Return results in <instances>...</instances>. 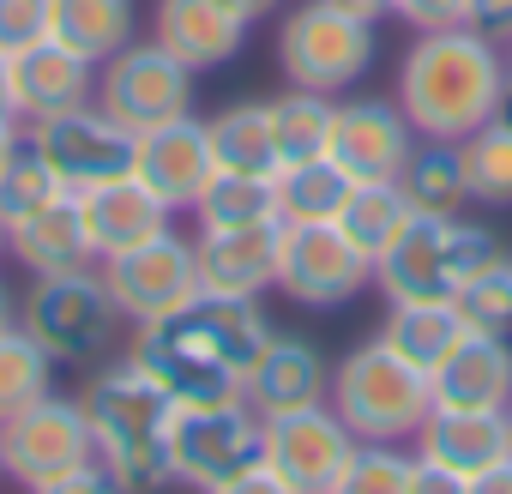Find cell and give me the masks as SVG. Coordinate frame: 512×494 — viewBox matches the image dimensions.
I'll list each match as a JSON object with an SVG mask.
<instances>
[{
  "mask_svg": "<svg viewBox=\"0 0 512 494\" xmlns=\"http://www.w3.org/2000/svg\"><path fill=\"white\" fill-rule=\"evenodd\" d=\"M266 338H272V320H266L260 302L199 290L175 314H157V320L133 326L127 356L175 404H217V398H241L247 368L266 350Z\"/></svg>",
  "mask_w": 512,
  "mask_h": 494,
  "instance_id": "1",
  "label": "cell"
},
{
  "mask_svg": "<svg viewBox=\"0 0 512 494\" xmlns=\"http://www.w3.org/2000/svg\"><path fill=\"white\" fill-rule=\"evenodd\" d=\"M512 97L506 49L476 37L470 25L452 31H416L404 67H398V109L416 127V139L458 145L482 121H494Z\"/></svg>",
  "mask_w": 512,
  "mask_h": 494,
  "instance_id": "2",
  "label": "cell"
},
{
  "mask_svg": "<svg viewBox=\"0 0 512 494\" xmlns=\"http://www.w3.org/2000/svg\"><path fill=\"white\" fill-rule=\"evenodd\" d=\"M79 404L91 416L103 470L127 494H163L175 482V470H169V416H175V398L133 356L103 362L79 386Z\"/></svg>",
  "mask_w": 512,
  "mask_h": 494,
  "instance_id": "3",
  "label": "cell"
},
{
  "mask_svg": "<svg viewBox=\"0 0 512 494\" xmlns=\"http://www.w3.org/2000/svg\"><path fill=\"white\" fill-rule=\"evenodd\" d=\"M506 260L488 223L470 217H410L404 235L374 260V290L386 302H452L476 272Z\"/></svg>",
  "mask_w": 512,
  "mask_h": 494,
  "instance_id": "4",
  "label": "cell"
},
{
  "mask_svg": "<svg viewBox=\"0 0 512 494\" xmlns=\"http://www.w3.org/2000/svg\"><path fill=\"white\" fill-rule=\"evenodd\" d=\"M326 404L350 422L356 440H392V446H410L422 416L434 410L428 398V374L410 368L392 344L380 338H362L338 368H332V392Z\"/></svg>",
  "mask_w": 512,
  "mask_h": 494,
  "instance_id": "5",
  "label": "cell"
},
{
  "mask_svg": "<svg viewBox=\"0 0 512 494\" xmlns=\"http://www.w3.org/2000/svg\"><path fill=\"white\" fill-rule=\"evenodd\" d=\"M19 326L55 356V362H97L115 350L127 314L115 308L109 284L97 266H73V272H43L31 278L25 302H19Z\"/></svg>",
  "mask_w": 512,
  "mask_h": 494,
  "instance_id": "6",
  "label": "cell"
},
{
  "mask_svg": "<svg viewBox=\"0 0 512 494\" xmlns=\"http://www.w3.org/2000/svg\"><path fill=\"white\" fill-rule=\"evenodd\" d=\"M374 25L332 7V0H302L278 25V67L290 85L302 91H326L344 97L368 67H374Z\"/></svg>",
  "mask_w": 512,
  "mask_h": 494,
  "instance_id": "7",
  "label": "cell"
},
{
  "mask_svg": "<svg viewBox=\"0 0 512 494\" xmlns=\"http://www.w3.org/2000/svg\"><path fill=\"white\" fill-rule=\"evenodd\" d=\"M260 452H266V416L247 398L175 404V416H169V470L193 494H205L223 476L247 470Z\"/></svg>",
  "mask_w": 512,
  "mask_h": 494,
  "instance_id": "8",
  "label": "cell"
},
{
  "mask_svg": "<svg viewBox=\"0 0 512 494\" xmlns=\"http://www.w3.org/2000/svg\"><path fill=\"white\" fill-rule=\"evenodd\" d=\"M0 458H7V476L25 494L97 464V434H91L85 404L61 398V392H43L37 404H25L19 416L0 422Z\"/></svg>",
  "mask_w": 512,
  "mask_h": 494,
  "instance_id": "9",
  "label": "cell"
},
{
  "mask_svg": "<svg viewBox=\"0 0 512 494\" xmlns=\"http://www.w3.org/2000/svg\"><path fill=\"white\" fill-rule=\"evenodd\" d=\"M97 272H103L115 308H121L133 326H145V320L175 314L181 302L199 296V247H193V235H181V229L169 223V229H157L151 241L127 247V254L97 260Z\"/></svg>",
  "mask_w": 512,
  "mask_h": 494,
  "instance_id": "10",
  "label": "cell"
},
{
  "mask_svg": "<svg viewBox=\"0 0 512 494\" xmlns=\"http://www.w3.org/2000/svg\"><path fill=\"white\" fill-rule=\"evenodd\" d=\"M374 284V260L338 223H284L278 290L302 308H350Z\"/></svg>",
  "mask_w": 512,
  "mask_h": 494,
  "instance_id": "11",
  "label": "cell"
},
{
  "mask_svg": "<svg viewBox=\"0 0 512 494\" xmlns=\"http://www.w3.org/2000/svg\"><path fill=\"white\" fill-rule=\"evenodd\" d=\"M25 139L49 157V169L61 175L67 193H85V187L133 175V127H121L97 97L67 109V115H49V121L25 127Z\"/></svg>",
  "mask_w": 512,
  "mask_h": 494,
  "instance_id": "12",
  "label": "cell"
},
{
  "mask_svg": "<svg viewBox=\"0 0 512 494\" xmlns=\"http://www.w3.org/2000/svg\"><path fill=\"white\" fill-rule=\"evenodd\" d=\"M97 103H103L121 127L145 133V127L175 121V115L193 109V67L175 61L163 43H139V37H133L115 61L97 67Z\"/></svg>",
  "mask_w": 512,
  "mask_h": 494,
  "instance_id": "13",
  "label": "cell"
},
{
  "mask_svg": "<svg viewBox=\"0 0 512 494\" xmlns=\"http://www.w3.org/2000/svg\"><path fill=\"white\" fill-rule=\"evenodd\" d=\"M350 452H356V434H350V422L332 404H302V410L266 416V452L260 458L296 494H332V482L344 476Z\"/></svg>",
  "mask_w": 512,
  "mask_h": 494,
  "instance_id": "14",
  "label": "cell"
},
{
  "mask_svg": "<svg viewBox=\"0 0 512 494\" xmlns=\"http://www.w3.org/2000/svg\"><path fill=\"white\" fill-rule=\"evenodd\" d=\"M133 175L169 205V211H193V199L205 193V181L217 175V151H211V127L187 109L175 121H157L145 133H133Z\"/></svg>",
  "mask_w": 512,
  "mask_h": 494,
  "instance_id": "15",
  "label": "cell"
},
{
  "mask_svg": "<svg viewBox=\"0 0 512 494\" xmlns=\"http://www.w3.org/2000/svg\"><path fill=\"white\" fill-rule=\"evenodd\" d=\"M416 151V127L404 121L398 97H344L332 121V163L350 181H398Z\"/></svg>",
  "mask_w": 512,
  "mask_h": 494,
  "instance_id": "16",
  "label": "cell"
},
{
  "mask_svg": "<svg viewBox=\"0 0 512 494\" xmlns=\"http://www.w3.org/2000/svg\"><path fill=\"white\" fill-rule=\"evenodd\" d=\"M278 241H284V223L199 229L193 235V247H199V290L260 302L266 290H278Z\"/></svg>",
  "mask_w": 512,
  "mask_h": 494,
  "instance_id": "17",
  "label": "cell"
},
{
  "mask_svg": "<svg viewBox=\"0 0 512 494\" xmlns=\"http://www.w3.org/2000/svg\"><path fill=\"white\" fill-rule=\"evenodd\" d=\"M428 398L446 410H506L512 404V338L464 326L458 344L434 362Z\"/></svg>",
  "mask_w": 512,
  "mask_h": 494,
  "instance_id": "18",
  "label": "cell"
},
{
  "mask_svg": "<svg viewBox=\"0 0 512 494\" xmlns=\"http://www.w3.org/2000/svg\"><path fill=\"white\" fill-rule=\"evenodd\" d=\"M326 392H332V368L296 332H272L266 350L253 356V368H247V386H241V398L260 410V416H284V410H302V404H326Z\"/></svg>",
  "mask_w": 512,
  "mask_h": 494,
  "instance_id": "19",
  "label": "cell"
},
{
  "mask_svg": "<svg viewBox=\"0 0 512 494\" xmlns=\"http://www.w3.org/2000/svg\"><path fill=\"white\" fill-rule=\"evenodd\" d=\"M416 458H434L458 476H476L500 458H512V410H446L434 404L410 440Z\"/></svg>",
  "mask_w": 512,
  "mask_h": 494,
  "instance_id": "20",
  "label": "cell"
},
{
  "mask_svg": "<svg viewBox=\"0 0 512 494\" xmlns=\"http://www.w3.org/2000/svg\"><path fill=\"white\" fill-rule=\"evenodd\" d=\"M91 97H97V67L85 55L61 49L55 37L25 49V55H13V115L25 127H37L49 115H67V109H79Z\"/></svg>",
  "mask_w": 512,
  "mask_h": 494,
  "instance_id": "21",
  "label": "cell"
},
{
  "mask_svg": "<svg viewBox=\"0 0 512 494\" xmlns=\"http://www.w3.org/2000/svg\"><path fill=\"white\" fill-rule=\"evenodd\" d=\"M79 211H85V235H91V254H97V260L127 254V247H139V241H151L157 229L175 223V211H169L139 175L85 187V193H79Z\"/></svg>",
  "mask_w": 512,
  "mask_h": 494,
  "instance_id": "22",
  "label": "cell"
},
{
  "mask_svg": "<svg viewBox=\"0 0 512 494\" xmlns=\"http://www.w3.org/2000/svg\"><path fill=\"white\" fill-rule=\"evenodd\" d=\"M151 43H163L175 61H187L193 73L223 67L229 55H241L247 25L223 7V0H157L151 13Z\"/></svg>",
  "mask_w": 512,
  "mask_h": 494,
  "instance_id": "23",
  "label": "cell"
},
{
  "mask_svg": "<svg viewBox=\"0 0 512 494\" xmlns=\"http://www.w3.org/2000/svg\"><path fill=\"white\" fill-rule=\"evenodd\" d=\"M7 260H19L31 278H43V272H73V266H97L91 235H85V211H79V193H61V199H49L43 211L19 217V223L7 229Z\"/></svg>",
  "mask_w": 512,
  "mask_h": 494,
  "instance_id": "24",
  "label": "cell"
},
{
  "mask_svg": "<svg viewBox=\"0 0 512 494\" xmlns=\"http://www.w3.org/2000/svg\"><path fill=\"white\" fill-rule=\"evenodd\" d=\"M133 25H139L133 0H55L49 37L73 55H85L91 67H103L133 43Z\"/></svg>",
  "mask_w": 512,
  "mask_h": 494,
  "instance_id": "25",
  "label": "cell"
},
{
  "mask_svg": "<svg viewBox=\"0 0 512 494\" xmlns=\"http://www.w3.org/2000/svg\"><path fill=\"white\" fill-rule=\"evenodd\" d=\"M458 332H464V320H458L452 302H386V320H380L374 338L392 344L410 368L434 374V362L458 344Z\"/></svg>",
  "mask_w": 512,
  "mask_h": 494,
  "instance_id": "26",
  "label": "cell"
},
{
  "mask_svg": "<svg viewBox=\"0 0 512 494\" xmlns=\"http://www.w3.org/2000/svg\"><path fill=\"white\" fill-rule=\"evenodd\" d=\"M199 229H247V223H284L278 217V175H247V169H217L205 193L193 199Z\"/></svg>",
  "mask_w": 512,
  "mask_h": 494,
  "instance_id": "27",
  "label": "cell"
},
{
  "mask_svg": "<svg viewBox=\"0 0 512 494\" xmlns=\"http://www.w3.org/2000/svg\"><path fill=\"white\" fill-rule=\"evenodd\" d=\"M398 187H404V199H410L416 217H458V211L470 205L458 145H446V139H416V151H410Z\"/></svg>",
  "mask_w": 512,
  "mask_h": 494,
  "instance_id": "28",
  "label": "cell"
},
{
  "mask_svg": "<svg viewBox=\"0 0 512 494\" xmlns=\"http://www.w3.org/2000/svg\"><path fill=\"white\" fill-rule=\"evenodd\" d=\"M410 217H416V211H410V199H404L398 181H350V193H344V205H338L332 223L362 247L368 260H380L386 247L404 235Z\"/></svg>",
  "mask_w": 512,
  "mask_h": 494,
  "instance_id": "29",
  "label": "cell"
},
{
  "mask_svg": "<svg viewBox=\"0 0 512 494\" xmlns=\"http://www.w3.org/2000/svg\"><path fill=\"white\" fill-rule=\"evenodd\" d=\"M332 121H338V97H326V91L290 85L284 97H272L278 169L284 163H308V157H332Z\"/></svg>",
  "mask_w": 512,
  "mask_h": 494,
  "instance_id": "30",
  "label": "cell"
},
{
  "mask_svg": "<svg viewBox=\"0 0 512 494\" xmlns=\"http://www.w3.org/2000/svg\"><path fill=\"white\" fill-rule=\"evenodd\" d=\"M217 169H247V175H278V139H272V103H229L223 115L205 121Z\"/></svg>",
  "mask_w": 512,
  "mask_h": 494,
  "instance_id": "31",
  "label": "cell"
},
{
  "mask_svg": "<svg viewBox=\"0 0 512 494\" xmlns=\"http://www.w3.org/2000/svg\"><path fill=\"white\" fill-rule=\"evenodd\" d=\"M458 163H464V187L476 205H512V97L494 121L458 139Z\"/></svg>",
  "mask_w": 512,
  "mask_h": 494,
  "instance_id": "32",
  "label": "cell"
},
{
  "mask_svg": "<svg viewBox=\"0 0 512 494\" xmlns=\"http://www.w3.org/2000/svg\"><path fill=\"white\" fill-rule=\"evenodd\" d=\"M344 193H350V175L332 157H308V163L278 169V217L284 223H332Z\"/></svg>",
  "mask_w": 512,
  "mask_h": 494,
  "instance_id": "33",
  "label": "cell"
},
{
  "mask_svg": "<svg viewBox=\"0 0 512 494\" xmlns=\"http://www.w3.org/2000/svg\"><path fill=\"white\" fill-rule=\"evenodd\" d=\"M43 392H55V356L25 326H7L0 332V422L37 404Z\"/></svg>",
  "mask_w": 512,
  "mask_h": 494,
  "instance_id": "34",
  "label": "cell"
},
{
  "mask_svg": "<svg viewBox=\"0 0 512 494\" xmlns=\"http://www.w3.org/2000/svg\"><path fill=\"white\" fill-rule=\"evenodd\" d=\"M67 187H61V175L49 169V157L25 139L13 157H7V169H0V223H19V217H31V211H43L49 199H61Z\"/></svg>",
  "mask_w": 512,
  "mask_h": 494,
  "instance_id": "35",
  "label": "cell"
},
{
  "mask_svg": "<svg viewBox=\"0 0 512 494\" xmlns=\"http://www.w3.org/2000/svg\"><path fill=\"white\" fill-rule=\"evenodd\" d=\"M410 464H416V452H404L392 440H356L332 494H410Z\"/></svg>",
  "mask_w": 512,
  "mask_h": 494,
  "instance_id": "36",
  "label": "cell"
},
{
  "mask_svg": "<svg viewBox=\"0 0 512 494\" xmlns=\"http://www.w3.org/2000/svg\"><path fill=\"white\" fill-rule=\"evenodd\" d=\"M452 308H458V320H464V326L512 338V254H506V260H494L488 272H476V278L452 296Z\"/></svg>",
  "mask_w": 512,
  "mask_h": 494,
  "instance_id": "37",
  "label": "cell"
},
{
  "mask_svg": "<svg viewBox=\"0 0 512 494\" xmlns=\"http://www.w3.org/2000/svg\"><path fill=\"white\" fill-rule=\"evenodd\" d=\"M55 25V0H0V55H25L37 43H49Z\"/></svg>",
  "mask_w": 512,
  "mask_h": 494,
  "instance_id": "38",
  "label": "cell"
},
{
  "mask_svg": "<svg viewBox=\"0 0 512 494\" xmlns=\"http://www.w3.org/2000/svg\"><path fill=\"white\" fill-rule=\"evenodd\" d=\"M392 19H404L410 31H452L470 19V0H392Z\"/></svg>",
  "mask_w": 512,
  "mask_h": 494,
  "instance_id": "39",
  "label": "cell"
},
{
  "mask_svg": "<svg viewBox=\"0 0 512 494\" xmlns=\"http://www.w3.org/2000/svg\"><path fill=\"white\" fill-rule=\"evenodd\" d=\"M205 494H296V488H290V482H284L266 458H253L247 470L223 476V482H217V488H205Z\"/></svg>",
  "mask_w": 512,
  "mask_h": 494,
  "instance_id": "40",
  "label": "cell"
},
{
  "mask_svg": "<svg viewBox=\"0 0 512 494\" xmlns=\"http://www.w3.org/2000/svg\"><path fill=\"white\" fill-rule=\"evenodd\" d=\"M476 37H488L494 49L512 43V0H470V19H464Z\"/></svg>",
  "mask_w": 512,
  "mask_h": 494,
  "instance_id": "41",
  "label": "cell"
},
{
  "mask_svg": "<svg viewBox=\"0 0 512 494\" xmlns=\"http://www.w3.org/2000/svg\"><path fill=\"white\" fill-rule=\"evenodd\" d=\"M31 494H127L109 470H103V458L97 464H85V470H73V476H61V482H43V488H31Z\"/></svg>",
  "mask_w": 512,
  "mask_h": 494,
  "instance_id": "42",
  "label": "cell"
},
{
  "mask_svg": "<svg viewBox=\"0 0 512 494\" xmlns=\"http://www.w3.org/2000/svg\"><path fill=\"white\" fill-rule=\"evenodd\" d=\"M410 494H464V476L434 464V458H416L410 464Z\"/></svg>",
  "mask_w": 512,
  "mask_h": 494,
  "instance_id": "43",
  "label": "cell"
},
{
  "mask_svg": "<svg viewBox=\"0 0 512 494\" xmlns=\"http://www.w3.org/2000/svg\"><path fill=\"white\" fill-rule=\"evenodd\" d=\"M464 494H512V458H500V464L464 476Z\"/></svg>",
  "mask_w": 512,
  "mask_h": 494,
  "instance_id": "44",
  "label": "cell"
},
{
  "mask_svg": "<svg viewBox=\"0 0 512 494\" xmlns=\"http://www.w3.org/2000/svg\"><path fill=\"white\" fill-rule=\"evenodd\" d=\"M223 7H229L241 25H260V19H272V13H278V0H223Z\"/></svg>",
  "mask_w": 512,
  "mask_h": 494,
  "instance_id": "45",
  "label": "cell"
},
{
  "mask_svg": "<svg viewBox=\"0 0 512 494\" xmlns=\"http://www.w3.org/2000/svg\"><path fill=\"white\" fill-rule=\"evenodd\" d=\"M25 145V121L19 115H0V169H7V157Z\"/></svg>",
  "mask_w": 512,
  "mask_h": 494,
  "instance_id": "46",
  "label": "cell"
},
{
  "mask_svg": "<svg viewBox=\"0 0 512 494\" xmlns=\"http://www.w3.org/2000/svg\"><path fill=\"white\" fill-rule=\"evenodd\" d=\"M332 7H344V13H356V19H392V0H332Z\"/></svg>",
  "mask_w": 512,
  "mask_h": 494,
  "instance_id": "47",
  "label": "cell"
},
{
  "mask_svg": "<svg viewBox=\"0 0 512 494\" xmlns=\"http://www.w3.org/2000/svg\"><path fill=\"white\" fill-rule=\"evenodd\" d=\"M0 115H13V61L0 55Z\"/></svg>",
  "mask_w": 512,
  "mask_h": 494,
  "instance_id": "48",
  "label": "cell"
},
{
  "mask_svg": "<svg viewBox=\"0 0 512 494\" xmlns=\"http://www.w3.org/2000/svg\"><path fill=\"white\" fill-rule=\"evenodd\" d=\"M7 326H19V296L0 284V332H7Z\"/></svg>",
  "mask_w": 512,
  "mask_h": 494,
  "instance_id": "49",
  "label": "cell"
},
{
  "mask_svg": "<svg viewBox=\"0 0 512 494\" xmlns=\"http://www.w3.org/2000/svg\"><path fill=\"white\" fill-rule=\"evenodd\" d=\"M0 260H7V223H0Z\"/></svg>",
  "mask_w": 512,
  "mask_h": 494,
  "instance_id": "50",
  "label": "cell"
},
{
  "mask_svg": "<svg viewBox=\"0 0 512 494\" xmlns=\"http://www.w3.org/2000/svg\"><path fill=\"white\" fill-rule=\"evenodd\" d=\"M506 79H512V43H506Z\"/></svg>",
  "mask_w": 512,
  "mask_h": 494,
  "instance_id": "51",
  "label": "cell"
},
{
  "mask_svg": "<svg viewBox=\"0 0 512 494\" xmlns=\"http://www.w3.org/2000/svg\"><path fill=\"white\" fill-rule=\"evenodd\" d=\"M0 476H7V458H0Z\"/></svg>",
  "mask_w": 512,
  "mask_h": 494,
  "instance_id": "52",
  "label": "cell"
},
{
  "mask_svg": "<svg viewBox=\"0 0 512 494\" xmlns=\"http://www.w3.org/2000/svg\"><path fill=\"white\" fill-rule=\"evenodd\" d=\"M506 410H512V404H506Z\"/></svg>",
  "mask_w": 512,
  "mask_h": 494,
  "instance_id": "53",
  "label": "cell"
}]
</instances>
